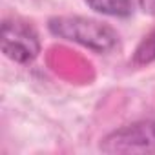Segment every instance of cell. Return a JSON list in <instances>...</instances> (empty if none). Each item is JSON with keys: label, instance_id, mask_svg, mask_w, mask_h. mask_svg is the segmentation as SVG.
Masks as SVG:
<instances>
[{"label": "cell", "instance_id": "obj_2", "mask_svg": "<svg viewBox=\"0 0 155 155\" xmlns=\"http://www.w3.org/2000/svg\"><path fill=\"white\" fill-rule=\"evenodd\" d=\"M110 153L155 151V120H142L110 133L101 144Z\"/></svg>", "mask_w": 155, "mask_h": 155}, {"label": "cell", "instance_id": "obj_3", "mask_svg": "<svg viewBox=\"0 0 155 155\" xmlns=\"http://www.w3.org/2000/svg\"><path fill=\"white\" fill-rule=\"evenodd\" d=\"M2 51L15 62H31L40 51L38 35L24 22L6 20L2 26Z\"/></svg>", "mask_w": 155, "mask_h": 155}, {"label": "cell", "instance_id": "obj_5", "mask_svg": "<svg viewBox=\"0 0 155 155\" xmlns=\"http://www.w3.org/2000/svg\"><path fill=\"white\" fill-rule=\"evenodd\" d=\"M153 58H155V31L151 35H148L135 51V62L137 64H148Z\"/></svg>", "mask_w": 155, "mask_h": 155}, {"label": "cell", "instance_id": "obj_6", "mask_svg": "<svg viewBox=\"0 0 155 155\" xmlns=\"http://www.w3.org/2000/svg\"><path fill=\"white\" fill-rule=\"evenodd\" d=\"M140 6L146 13H150L151 17H155V0H140Z\"/></svg>", "mask_w": 155, "mask_h": 155}, {"label": "cell", "instance_id": "obj_4", "mask_svg": "<svg viewBox=\"0 0 155 155\" xmlns=\"http://www.w3.org/2000/svg\"><path fill=\"white\" fill-rule=\"evenodd\" d=\"M86 4L91 9L110 17H128L133 9L131 0H86Z\"/></svg>", "mask_w": 155, "mask_h": 155}, {"label": "cell", "instance_id": "obj_1", "mask_svg": "<svg viewBox=\"0 0 155 155\" xmlns=\"http://www.w3.org/2000/svg\"><path fill=\"white\" fill-rule=\"evenodd\" d=\"M49 31L60 38L79 42L101 53L113 49L119 38L110 26L84 17H55L49 20Z\"/></svg>", "mask_w": 155, "mask_h": 155}]
</instances>
